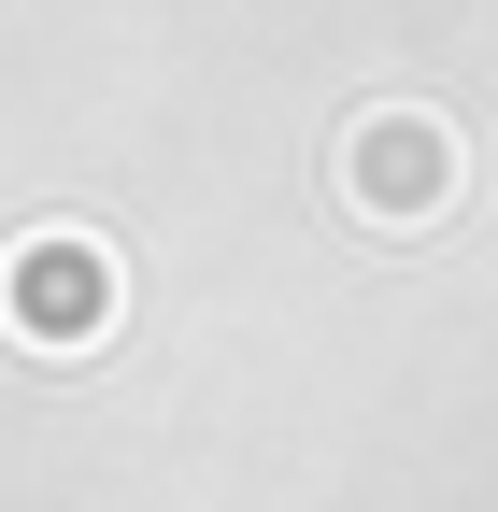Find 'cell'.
<instances>
[{
	"mask_svg": "<svg viewBox=\"0 0 498 512\" xmlns=\"http://www.w3.org/2000/svg\"><path fill=\"white\" fill-rule=\"evenodd\" d=\"M0 328H15L29 356H100L114 328H129V256H114L100 228L0 242Z\"/></svg>",
	"mask_w": 498,
	"mask_h": 512,
	"instance_id": "2",
	"label": "cell"
},
{
	"mask_svg": "<svg viewBox=\"0 0 498 512\" xmlns=\"http://www.w3.org/2000/svg\"><path fill=\"white\" fill-rule=\"evenodd\" d=\"M328 185L370 214V228H442L470 200V143L442 100H356L342 143H328Z\"/></svg>",
	"mask_w": 498,
	"mask_h": 512,
	"instance_id": "1",
	"label": "cell"
}]
</instances>
